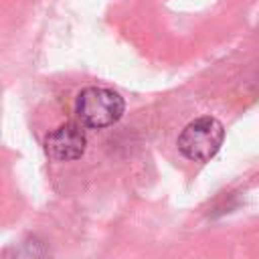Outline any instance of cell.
<instances>
[{
	"label": "cell",
	"mask_w": 259,
	"mask_h": 259,
	"mask_svg": "<svg viewBox=\"0 0 259 259\" xmlns=\"http://www.w3.org/2000/svg\"><path fill=\"white\" fill-rule=\"evenodd\" d=\"M223 140V123L217 117L202 115L182 130V134L178 136V150L184 158L192 162H206L221 150Z\"/></svg>",
	"instance_id": "7a4b0ae2"
},
{
	"label": "cell",
	"mask_w": 259,
	"mask_h": 259,
	"mask_svg": "<svg viewBox=\"0 0 259 259\" xmlns=\"http://www.w3.org/2000/svg\"><path fill=\"white\" fill-rule=\"evenodd\" d=\"M87 146L85 132L77 123H63L45 138V150L53 160L71 162L83 156Z\"/></svg>",
	"instance_id": "3957f363"
},
{
	"label": "cell",
	"mask_w": 259,
	"mask_h": 259,
	"mask_svg": "<svg viewBox=\"0 0 259 259\" xmlns=\"http://www.w3.org/2000/svg\"><path fill=\"white\" fill-rule=\"evenodd\" d=\"M75 111L85 127L101 130L113 125L123 113V99L119 93L105 87H85L75 101Z\"/></svg>",
	"instance_id": "6da1fadb"
}]
</instances>
